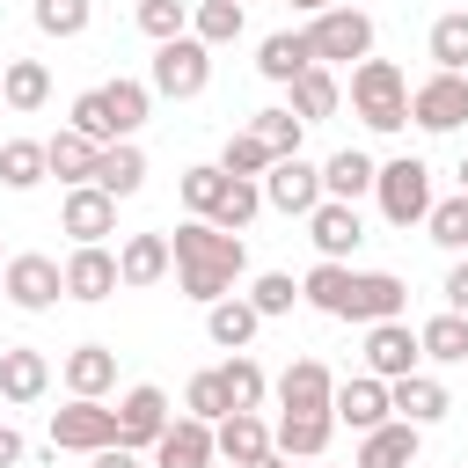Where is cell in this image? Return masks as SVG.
<instances>
[{
	"label": "cell",
	"instance_id": "6da1fadb",
	"mask_svg": "<svg viewBox=\"0 0 468 468\" xmlns=\"http://www.w3.org/2000/svg\"><path fill=\"white\" fill-rule=\"evenodd\" d=\"M168 256H176V278H183V292H190L197 307L227 300V292H234V278L249 271L241 234H227V227H212V219H197V212L168 234Z\"/></svg>",
	"mask_w": 468,
	"mask_h": 468
},
{
	"label": "cell",
	"instance_id": "7a4b0ae2",
	"mask_svg": "<svg viewBox=\"0 0 468 468\" xmlns=\"http://www.w3.org/2000/svg\"><path fill=\"white\" fill-rule=\"evenodd\" d=\"M351 110L373 124V132H402L410 124V80L395 58H358L351 66Z\"/></svg>",
	"mask_w": 468,
	"mask_h": 468
},
{
	"label": "cell",
	"instance_id": "3957f363",
	"mask_svg": "<svg viewBox=\"0 0 468 468\" xmlns=\"http://www.w3.org/2000/svg\"><path fill=\"white\" fill-rule=\"evenodd\" d=\"M373 197H380V219L388 227H417L431 212V168L417 154H395V161L373 168Z\"/></svg>",
	"mask_w": 468,
	"mask_h": 468
},
{
	"label": "cell",
	"instance_id": "277c9868",
	"mask_svg": "<svg viewBox=\"0 0 468 468\" xmlns=\"http://www.w3.org/2000/svg\"><path fill=\"white\" fill-rule=\"evenodd\" d=\"M307 44H314V66H358V58H373V15L336 0L307 22Z\"/></svg>",
	"mask_w": 468,
	"mask_h": 468
},
{
	"label": "cell",
	"instance_id": "5b68a950",
	"mask_svg": "<svg viewBox=\"0 0 468 468\" xmlns=\"http://www.w3.org/2000/svg\"><path fill=\"white\" fill-rule=\"evenodd\" d=\"M205 80H212V44H197L190 29H183V37H168V44H154V73H146V88H154V95L190 102V95H205Z\"/></svg>",
	"mask_w": 468,
	"mask_h": 468
},
{
	"label": "cell",
	"instance_id": "8992f818",
	"mask_svg": "<svg viewBox=\"0 0 468 468\" xmlns=\"http://www.w3.org/2000/svg\"><path fill=\"white\" fill-rule=\"evenodd\" d=\"M0 292H7L22 314H44V307H58V300H66L58 256H44V249H22V256H7V271H0Z\"/></svg>",
	"mask_w": 468,
	"mask_h": 468
},
{
	"label": "cell",
	"instance_id": "52a82bcc",
	"mask_svg": "<svg viewBox=\"0 0 468 468\" xmlns=\"http://www.w3.org/2000/svg\"><path fill=\"white\" fill-rule=\"evenodd\" d=\"M102 446H117V410H102L95 395L51 410V453H102Z\"/></svg>",
	"mask_w": 468,
	"mask_h": 468
},
{
	"label": "cell",
	"instance_id": "ba28073f",
	"mask_svg": "<svg viewBox=\"0 0 468 468\" xmlns=\"http://www.w3.org/2000/svg\"><path fill=\"white\" fill-rule=\"evenodd\" d=\"M263 205L285 212V219H292V212L307 219V212L322 205V168H314L307 154H278V161L263 168Z\"/></svg>",
	"mask_w": 468,
	"mask_h": 468
},
{
	"label": "cell",
	"instance_id": "9c48e42d",
	"mask_svg": "<svg viewBox=\"0 0 468 468\" xmlns=\"http://www.w3.org/2000/svg\"><path fill=\"white\" fill-rule=\"evenodd\" d=\"M410 124L417 132H461L468 124V73H431L410 88Z\"/></svg>",
	"mask_w": 468,
	"mask_h": 468
},
{
	"label": "cell",
	"instance_id": "30bf717a",
	"mask_svg": "<svg viewBox=\"0 0 468 468\" xmlns=\"http://www.w3.org/2000/svg\"><path fill=\"white\" fill-rule=\"evenodd\" d=\"M58 278H66V300H110L124 278H117V249H102V241H73V256L58 263Z\"/></svg>",
	"mask_w": 468,
	"mask_h": 468
},
{
	"label": "cell",
	"instance_id": "8fae6325",
	"mask_svg": "<svg viewBox=\"0 0 468 468\" xmlns=\"http://www.w3.org/2000/svg\"><path fill=\"white\" fill-rule=\"evenodd\" d=\"M402 307H410V285L395 271H351V292H344L336 322H395Z\"/></svg>",
	"mask_w": 468,
	"mask_h": 468
},
{
	"label": "cell",
	"instance_id": "7c38bea8",
	"mask_svg": "<svg viewBox=\"0 0 468 468\" xmlns=\"http://www.w3.org/2000/svg\"><path fill=\"white\" fill-rule=\"evenodd\" d=\"M424 366V351H417V329L395 314V322H366V373L373 380H402V373H417Z\"/></svg>",
	"mask_w": 468,
	"mask_h": 468
},
{
	"label": "cell",
	"instance_id": "4fadbf2b",
	"mask_svg": "<svg viewBox=\"0 0 468 468\" xmlns=\"http://www.w3.org/2000/svg\"><path fill=\"white\" fill-rule=\"evenodd\" d=\"M161 431H168V395H161L154 380L124 388V395H117V446H132V453H139V446H154Z\"/></svg>",
	"mask_w": 468,
	"mask_h": 468
},
{
	"label": "cell",
	"instance_id": "5bb4252c",
	"mask_svg": "<svg viewBox=\"0 0 468 468\" xmlns=\"http://www.w3.org/2000/svg\"><path fill=\"white\" fill-rule=\"evenodd\" d=\"M58 227H66L73 241H110V234H117V197H110V190H95V183H66Z\"/></svg>",
	"mask_w": 468,
	"mask_h": 468
},
{
	"label": "cell",
	"instance_id": "9a60e30c",
	"mask_svg": "<svg viewBox=\"0 0 468 468\" xmlns=\"http://www.w3.org/2000/svg\"><path fill=\"white\" fill-rule=\"evenodd\" d=\"M307 241H314L329 263H344V256L366 241V219H358V205H344V197H322V205L307 212Z\"/></svg>",
	"mask_w": 468,
	"mask_h": 468
},
{
	"label": "cell",
	"instance_id": "2e32d148",
	"mask_svg": "<svg viewBox=\"0 0 468 468\" xmlns=\"http://www.w3.org/2000/svg\"><path fill=\"white\" fill-rule=\"evenodd\" d=\"M329 417L336 424H351V431H373V424H388L395 410H388V380H373V373H351V380H336V395H329Z\"/></svg>",
	"mask_w": 468,
	"mask_h": 468
},
{
	"label": "cell",
	"instance_id": "e0dca14e",
	"mask_svg": "<svg viewBox=\"0 0 468 468\" xmlns=\"http://www.w3.org/2000/svg\"><path fill=\"white\" fill-rule=\"evenodd\" d=\"M329 439H336V417H329V410H285V417L271 424V446H278L285 461H322Z\"/></svg>",
	"mask_w": 468,
	"mask_h": 468
},
{
	"label": "cell",
	"instance_id": "ac0fdd59",
	"mask_svg": "<svg viewBox=\"0 0 468 468\" xmlns=\"http://www.w3.org/2000/svg\"><path fill=\"white\" fill-rule=\"evenodd\" d=\"M388 410H395L402 424H417V431H424V424H439V417L453 410V395H446V388H439V380H431V373L417 366V373L388 380Z\"/></svg>",
	"mask_w": 468,
	"mask_h": 468
},
{
	"label": "cell",
	"instance_id": "d6986e66",
	"mask_svg": "<svg viewBox=\"0 0 468 468\" xmlns=\"http://www.w3.org/2000/svg\"><path fill=\"white\" fill-rule=\"evenodd\" d=\"M212 424L205 417H168V431L154 439V468H212Z\"/></svg>",
	"mask_w": 468,
	"mask_h": 468
},
{
	"label": "cell",
	"instance_id": "ffe728a7",
	"mask_svg": "<svg viewBox=\"0 0 468 468\" xmlns=\"http://www.w3.org/2000/svg\"><path fill=\"white\" fill-rule=\"evenodd\" d=\"M212 453L234 461V468H249L256 453H271V424H263L256 410H227V417L212 424Z\"/></svg>",
	"mask_w": 468,
	"mask_h": 468
},
{
	"label": "cell",
	"instance_id": "44dd1931",
	"mask_svg": "<svg viewBox=\"0 0 468 468\" xmlns=\"http://www.w3.org/2000/svg\"><path fill=\"white\" fill-rule=\"evenodd\" d=\"M314 66V44H307V29H271L263 44H256V73L271 80V88H285L292 73H307Z\"/></svg>",
	"mask_w": 468,
	"mask_h": 468
},
{
	"label": "cell",
	"instance_id": "7402d4cb",
	"mask_svg": "<svg viewBox=\"0 0 468 468\" xmlns=\"http://www.w3.org/2000/svg\"><path fill=\"white\" fill-rule=\"evenodd\" d=\"M58 373H66V395H95V402H102V395L117 388V351H110V344H73Z\"/></svg>",
	"mask_w": 468,
	"mask_h": 468
},
{
	"label": "cell",
	"instance_id": "603a6c76",
	"mask_svg": "<svg viewBox=\"0 0 468 468\" xmlns=\"http://www.w3.org/2000/svg\"><path fill=\"white\" fill-rule=\"evenodd\" d=\"M329 395H336V373L322 358H292L278 373V410H329Z\"/></svg>",
	"mask_w": 468,
	"mask_h": 468
},
{
	"label": "cell",
	"instance_id": "cb8c5ba5",
	"mask_svg": "<svg viewBox=\"0 0 468 468\" xmlns=\"http://www.w3.org/2000/svg\"><path fill=\"white\" fill-rule=\"evenodd\" d=\"M44 388H51V358L29 344H7L0 351V402H37Z\"/></svg>",
	"mask_w": 468,
	"mask_h": 468
},
{
	"label": "cell",
	"instance_id": "d4e9b609",
	"mask_svg": "<svg viewBox=\"0 0 468 468\" xmlns=\"http://www.w3.org/2000/svg\"><path fill=\"white\" fill-rule=\"evenodd\" d=\"M410 461H417V424L388 417V424L358 431V461L351 468H410Z\"/></svg>",
	"mask_w": 468,
	"mask_h": 468
},
{
	"label": "cell",
	"instance_id": "484cf974",
	"mask_svg": "<svg viewBox=\"0 0 468 468\" xmlns=\"http://www.w3.org/2000/svg\"><path fill=\"white\" fill-rule=\"evenodd\" d=\"M0 102L22 110V117L44 110V102H51V66H44V58H0Z\"/></svg>",
	"mask_w": 468,
	"mask_h": 468
},
{
	"label": "cell",
	"instance_id": "4316f807",
	"mask_svg": "<svg viewBox=\"0 0 468 468\" xmlns=\"http://www.w3.org/2000/svg\"><path fill=\"white\" fill-rule=\"evenodd\" d=\"M285 95H292L285 110H292L300 124H322V117H336V102H344V88H336V73H329V66L292 73V80H285Z\"/></svg>",
	"mask_w": 468,
	"mask_h": 468
},
{
	"label": "cell",
	"instance_id": "83f0119b",
	"mask_svg": "<svg viewBox=\"0 0 468 468\" xmlns=\"http://www.w3.org/2000/svg\"><path fill=\"white\" fill-rule=\"evenodd\" d=\"M95 190H110V197H132L139 183H146V154H139V139H110L102 154H95V176H88Z\"/></svg>",
	"mask_w": 468,
	"mask_h": 468
},
{
	"label": "cell",
	"instance_id": "f1b7e54d",
	"mask_svg": "<svg viewBox=\"0 0 468 468\" xmlns=\"http://www.w3.org/2000/svg\"><path fill=\"white\" fill-rule=\"evenodd\" d=\"M168 234H124V249H117V278L124 285H161L168 278Z\"/></svg>",
	"mask_w": 468,
	"mask_h": 468
},
{
	"label": "cell",
	"instance_id": "f546056e",
	"mask_svg": "<svg viewBox=\"0 0 468 468\" xmlns=\"http://www.w3.org/2000/svg\"><path fill=\"white\" fill-rule=\"evenodd\" d=\"M256 329H263V314H256L241 292H227V300H212V307H205V336H212L219 351H249V336H256Z\"/></svg>",
	"mask_w": 468,
	"mask_h": 468
},
{
	"label": "cell",
	"instance_id": "4dcf8cb0",
	"mask_svg": "<svg viewBox=\"0 0 468 468\" xmlns=\"http://www.w3.org/2000/svg\"><path fill=\"white\" fill-rule=\"evenodd\" d=\"M373 154H358V146H344V154H329L322 161V197H344V205H358L366 190H373Z\"/></svg>",
	"mask_w": 468,
	"mask_h": 468
},
{
	"label": "cell",
	"instance_id": "1f68e13d",
	"mask_svg": "<svg viewBox=\"0 0 468 468\" xmlns=\"http://www.w3.org/2000/svg\"><path fill=\"white\" fill-rule=\"evenodd\" d=\"M95 154H102V146H95L88 132H73V124L44 139V161H51V176H58V183H88V176H95Z\"/></svg>",
	"mask_w": 468,
	"mask_h": 468
},
{
	"label": "cell",
	"instance_id": "d6a6232c",
	"mask_svg": "<svg viewBox=\"0 0 468 468\" xmlns=\"http://www.w3.org/2000/svg\"><path fill=\"white\" fill-rule=\"evenodd\" d=\"M417 351L431 358V366H468V314H431L424 329H417Z\"/></svg>",
	"mask_w": 468,
	"mask_h": 468
},
{
	"label": "cell",
	"instance_id": "836d02e7",
	"mask_svg": "<svg viewBox=\"0 0 468 468\" xmlns=\"http://www.w3.org/2000/svg\"><path fill=\"white\" fill-rule=\"evenodd\" d=\"M146 102H154L146 80H124V73L102 80V110H110V132H117V139H132V132L146 124Z\"/></svg>",
	"mask_w": 468,
	"mask_h": 468
},
{
	"label": "cell",
	"instance_id": "e575fe53",
	"mask_svg": "<svg viewBox=\"0 0 468 468\" xmlns=\"http://www.w3.org/2000/svg\"><path fill=\"white\" fill-rule=\"evenodd\" d=\"M256 212H263V183H256V176H227V190L212 197V212H205V219H212V227H227V234H241Z\"/></svg>",
	"mask_w": 468,
	"mask_h": 468
},
{
	"label": "cell",
	"instance_id": "d590c367",
	"mask_svg": "<svg viewBox=\"0 0 468 468\" xmlns=\"http://www.w3.org/2000/svg\"><path fill=\"white\" fill-rule=\"evenodd\" d=\"M241 29H249V7H241V0H197V7H190V37L212 44V51L234 44Z\"/></svg>",
	"mask_w": 468,
	"mask_h": 468
},
{
	"label": "cell",
	"instance_id": "8d00e7d4",
	"mask_svg": "<svg viewBox=\"0 0 468 468\" xmlns=\"http://www.w3.org/2000/svg\"><path fill=\"white\" fill-rule=\"evenodd\" d=\"M344 292H351V263H329V256H322V263L300 278V300H307L314 314H329V322L344 314Z\"/></svg>",
	"mask_w": 468,
	"mask_h": 468
},
{
	"label": "cell",
	"instance_id": "74e56055",
	"mask_svg": "<svg viewBox=\"0 0 468 468\" xmlns=\"http://www.w3.org/2000/svg\"><path fill=\"white\" fill-rule=\"evenodd\" d=\"M44 176H51L44 139H0V183H7V190H37Z\"/></svg>",
	"mask_w": 468,
	"mask_h": 468
},
{
	"label": "cell",
	"instance_id": "f35d334b",
	"mask_svg": "<svg viewBox=\"0 0 468 468\" xmlns=\"http://www.w3.org/2000/svg\"><path fill=\"white\" fill-rule=\"evenodd\" d=\"M219 380H227V402H234V410H256V402L271 395V373H263L249 351H234V358L219 366Z\"/></svg>",
	"mask_w": 468,
	"mask_h": 468
},
{
	"label": "cell",
	"instance_id": "ab89813d",
	"mask_svg": "<svg viewBox=\"0 0 468 468\" xmlns=\"http://www.w3.org/2000/svg\"><path fill=\"white\" fill-rule=\"evenodd\" d=\"M424 227H431V241H439L446 256H468V197H431Z\"/></svg>",
	"mask_w": 468,
	"mask_h": 468
},
{
	"label": "cell",
	"instance_id": "60d3db41",
	"mask_svg": "<svg viewBox=\"0 0 468 468\" xmlns=\"http://www.w3.org/2000/svg\"><path fill=\"white\" fill-rule=\"evenodd\" d=\"M431 58H439V73H468V7L431 22Z\"/></svg>",
	"mask_w": 468,
	"mask_h": 468
},
{
	"label": "cell",
	"instance_id": "b9f144b4",
	"mask_svg": "<svg viewBox=\"0 0 468 468\" xmlns=\"http://www.w3.org/2000/svg\"><path fill=\"white\" fill-rule=\"evenodd\" d=\"M234 402H227V380H219V366H205V373H190V388H183V417H205V424H219Z\"/></svg>",
	"mask_w": 468,
	"mask_h": 468
},
{
	"label": "cell",
	"instance_id": "7bdbcfd3",
	"mask_svg": "<svg viewBox=\"0 0 468 468\" xmlns=\"http://www.w3.org/2000/svg\"><path fill=\"white\" fill-rule=\"evenodd\" d=\"M176 190H183V205L205 219V212H212V197L227 190V168H219V161H197V168H183V176H176Z\"/></svg>",
	"mask_w": 468,
	"mask_h": 468
},
{
	"label": "cell",
	"instance_id": "ee69618b",
	"mask_svg": "<svg viewBox=\"0 0 468 468\" xmlns=\"http://www.w3.org/2000/svg\"><path fill=\"white\" fill-rule=\"evenodd\" d=\"M292 300H300V278L292 271H263L256 285H249V307L271 322V314H292Z\"/></svg>",
	"mask_w": 468,
	"mask_h": 468
},
{
	"label": "cell",
	"instance_id": "f6af8a7d",
	"mask_svg": "<svg viewBox=\"0 0 468 468\" xmlns=\"http://www.w3.org/2000/svg\"><path fill=\"white\" fill-rule=\"evenodd\" d=\"M88 15H95L88 0H37V7H29V22H37L44 37H80V29H88Z\"/></svg>",
	"mask_w": 468,
	"mask_h": 468
},
{
	"label": "cell",
	"instance_id": "bcb514c9",
	"mask_svg": "<svg viewBox=\"0 0 468 468\" xmlns=\"http://www.w3.org/2000/svg\"><path fill=\"white\" fill-rule=\"evenodd\" d=\"M139 29H146L154 44L183 37V29H190V0H139Z\"/></svg>",
	"mask_w": 468,
	"mask_h": 468
},
{
	"label": "cell",
	"instance_id": "7dc6e473",
	"mask_svg": "<svg viewBox=\"0 0 468 468\" xmlns=\"http://www.w3.org/2000/svg\"><path fill=\"white\" fill-rule=\"evenodd\" d=\"M249 132H256L271 154H300V132H307V124H300L292 110H256V124H249Z\"/></svg>",
	"mask_w": 468,
	"mask_h": 468
},
{
	"label": "cell",
	"instance_id": "c3c4849f",
	"mask_svg": "<svg viewBox=\"0 0 468 468\" xmlns=\"http://www.w3.org/2000/svg\"><path fill=\"white\" fill-rule=\"evenodd\" d=\"M271 161H278V154H271L256 132H234V139H227V154H219V168H227V176H263Z\"/></svg>",
	"mask_w": 468,
	"mask_h": 468
},
{
	"label": "cell",
	"instance_id": "681fc988",
	"mask_svg": "<svg viewBox=\"0 0 468 468\" xmlns=\"http://www.w3.org/2000/svg\"><path fill=\"white\" fill-rule=\"evenodd\" d=\"M73 132H88L95 146H110V139H117V132H110V110H102V88L73 95Z\"/></svg>",
	"mask_w": 468,
	"mask_h": 468
},
{
	"label": "cell",
	"instance_id": "f907efd6",
	"mask_svg": "<svg viewBox=\"0 0 468 468\" xmlns=\"http://www.w3.org/2000/svg\"><path fill=\"white\" fill-rule=\"evenodd\" d=\"M446 307H453V314H468V256L446 271Z\"/></svg>",
	"mask_w": 468,
	"mask_h": 468
},
{
	"label": "cell",
	"instance_id": "816d5d0a",
	"mask_svg": "<svg viewBox=\"0 0 468 468\" xmlns=\"http://www.w3.org/2000/svg\"><path fill=\"white\" fill-rule=\"evenodd\" d=\"M88 468H139V453L132 446H102V453H88Z\"/></svg>",
	"mask_w": 468,
	"mask_h": 468
},
{
	"label": "cell",
	"instance_id": "f5cc1de1",
	"mask_svg": "<svg viewBox=\"0 0 468 468\" xmlns=\"http://www.w3.org/2000/svg\"><path fill=\"white\" fill-rule=\"evenodd\" d=\"M0 468H22V431L0 424Z\"/></svg>",
	"mask_w": 468,
	"mask_h": 468
},
{
	"label": "cell",
	"instance_id": "db71d44e",
	"mask_svg": "<svg viewBox=\"0 0 468 468\" xmlns=\"http://www.w3.org/2000/svg\"><path fill=\"white\" fill-rule=\"evenodd\" d=\"M249 468H292V461H285V453H278V446H271V453H256V461H249Z\"/></svg>",
	"mask_w": 468,
	"mask_h": 468
},
{
	"label": "cell",
	"instance_id": "11a10c76",
	"mask_svg": "<svg viewBox=\"0 0 468 468\" xmlns=\"http://www.w3.org/2000/svg\"><path fill=\"white\" fill-rule=\"evenodd\" d=\"M292 7H300V15H322V7H336V0H292Z\"/></svg>",
	"mask_w": 468,
	"mask_h": 468
},
{
	"label": "cell",
	"instance_id": "9f6ffc18",
	"mask_svg": "<svg viewBox=\"0 0 468 468\" xmlns=\"http://www.w3.org/2000/svg\"><path fill=\"white\" fill-rule=\"evenodd\" d=\"M461 197H468V154H461Z\"/></svg>",
	"mask_w": 468,
	"mask_h": 468
},
{
	"label": "cell",
	"instance_id": "6f0895ef",
	"mask_svg": "<svg viewBox=\"0 0 468 468\" xmlns=\"http://www.w3.org/2000/svg\"><path fill=\"white\" fill-rule=\"evenodd\" d=\"M0 271H7V256H0Z\"/></svg>",
	"mask_w": 468,
	"mask_h": 468
},
{
	"label": "cell",
	"instance_id": "680465c9",
	"mask_svg": "<svg viewBox=\"0 0 468 468\" xmlns=\"http://www.w3.org/2000/svg\"><path fill=\"white\" fill-rule=\"evenodd\" d=\"M241 7H249V0H241Z\"/></svg>",
	"mask_w": 468,
	"mask_h": 468
}]
</instances>
